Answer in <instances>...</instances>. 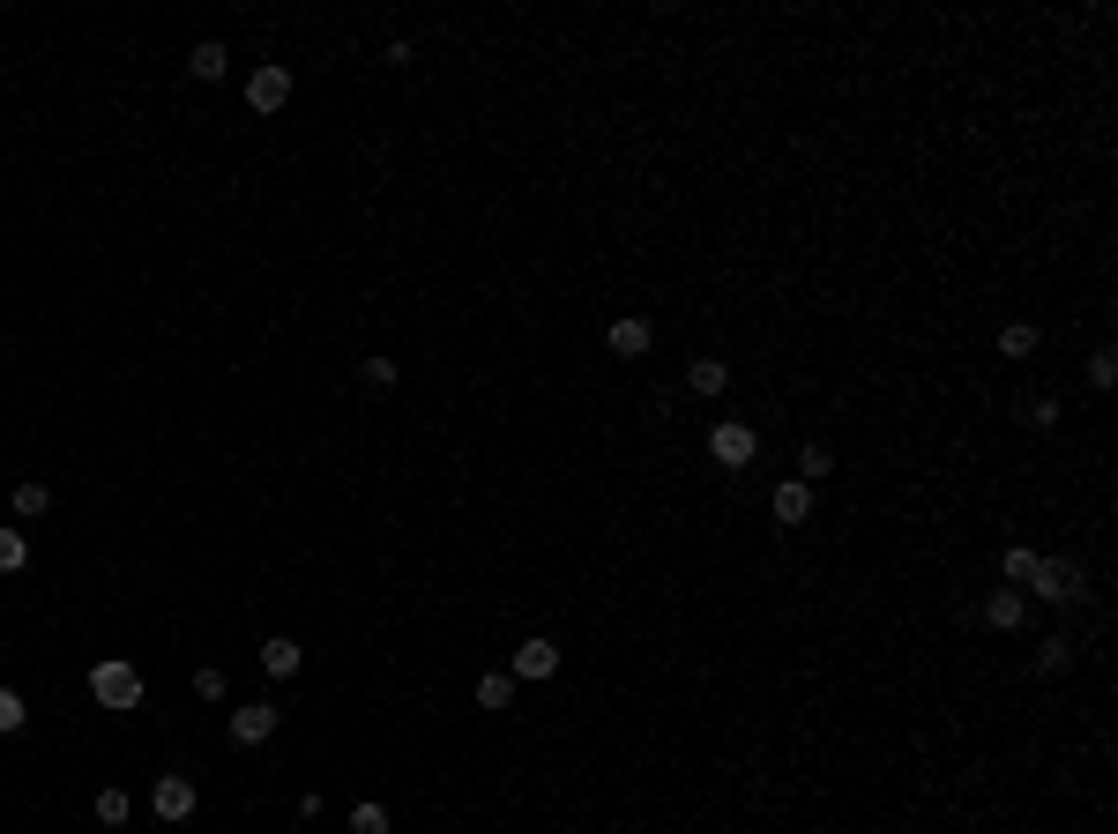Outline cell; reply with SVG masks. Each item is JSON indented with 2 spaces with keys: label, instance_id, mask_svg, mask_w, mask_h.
<instances>
[{
  "label": "cell",
  "instance_id": "cell-1",
  "mask_svg": "<svg viewBox=\"0 0 1118 834\" xmlns=\"http://www.w3.org/2000/svg\"><path fill=\"white\" fill-rule=\"evenodd\" d=\"M90 701H98V708H112V715L142 708V671H135V663H120V656H105L98 671H90Z\"/></svg>",
  "mask_w": 1118,
  "mask_h": 834
},
{
  "label": "cell",
  "instance_id": "cell-2",
  "mask_svg": "<svg viewBox=\"0 0 1118 834\" xmlns=\"http://www.w3.org/2000/svg\"><path fill=\"white\" fill-rule=\"evenodd\" d=\"M1081 566L1074 559H1037V574H1029V596H1043V604H1081Z\"/></svg>",
  "mask_w": 1118,
  "mask_h": 834
},
{
  "label": "cell",
  "instance_id": "cell-3",
  "mask_svg": "<svg viewBox=\"0 0 1118 834\" xmlns=\"http://www.w3.org/2000/svg\"><path fill=\"white\" fill-rule=\"evenodd\" d=\"M149 805H157V820H165V827H187V820H195V783H187V775H157Z\"/></svg>",
  "mask_w": 1118,
  "mask_h": 834
},
{
  "label": "cell",
  "instance_id": "cell-4",
  "mask_svg": "<svg viewBox=\"0 0 1118 834\" xmlns=\"http://www.w3.org/2000/svg\"><path fill=\"white\" fill-rule=\"evenodd\" d=\"M247 105H254V112H284V105H291V68H276V60H269V68H254L247 75Z\"/></svg>",
  "mask_w": 1118,
  "mask_h": 834
},
{
  "label": "cell",
  "instance_id": "cell-5",
  "mask_svg": "<svg viewBox=\"0 0 1118 834\" xmlns=\"http://www.w3.org/2000/svg\"><path fill=\"white\" fill-rule=\"evenodd\" d=\"M753 447H761V440H753V425H731V417L709 433V455H716L723 469H745V463H753Z\"/></svg>",
  "mask_w": 1118,
  "mask_h": 834
},
{
  "label": "cell",
  "instance_id": "cell-6",
  "mask_svg": "<svg viewBox=\"0 0 1118 834\" xmlns=\"http://www.w3.org/2000/svg\"><path fill=\"white\" fill-rule=\"evenodd\" d=\"M276 723H284V715H276L269 701H247V708L231 715V745H269V737H276Z\"/></svg>",
  "mask_w": 1118,
  "mask_h": 834
},
{
  "label": "cell",
  "instance_id": "cell-7",
  "mask_svg": "<svg viewBox=\"0 0 1118 834\" xmlns=\"http://www.w3.org/2000/svg\"><path fill=\"white\" fill-rule=\"evenodd\" d=\"M552 671H560V648L537 634V641H522V648H515V671H507V678H552Z\"/></svg>",
  "mask_w": 1118,
  "mask_h": 834
},
{
  "label": "cell",
  "instance_id": "cell-8",
  "mask_svg": "<svg viewBox=\"0 0 1118 834\" xmlns=\"http://www.w3.org/2000/svg\"><path fill=\"white\" fill-rule=\"evenodd\" d=\"M187 75H195V82H224V75H231V52H224L217 38H201V46L187 52Z\"/></svg>",
  "mask_w": 1118,
  "mask_h": 834
},
{
  "label": "cell",
  "instance_id": "cell-9",
  "mask_svg": "<svg viewBox=\"0 0 1118 834\" xmlns=\"http://www.w3.org/2000/svg\"><path fill=\"white\" fill-rule=\"evenodd\" d=\"M604 344H612V358H642V350L656 344V336H649V320H634V314H626V320H612V336H604Z\"/></svg>",
  "mask_w": 1118,
  "mask_h": 834
},
{
  "label": "cell",
  "instance_id": "cell-10",
  "mask_svg": "<svg viewBox=\"0 0 1118 834\" xmlns=\"http://www.w3.org/2000/svg\"><path fill=\"white\" fill-rule=\"evenodd\" d=\"M805 515H813V485H798V477H783V485H775V522H791V529H798Z\"/></svg>",
  "mask_w": 1118,
  "mask_h": 834
},
{
  "label": "cell",
  "instance_id": "cell-11",
  "mask_svg": "<svg viewBox=\"0 0 1118 834\" xmlns=\"http://www.w3.org/2000/svg\"><path fill=\"white\" fill-rule=\"evenodd\" d=\"M261 671H269V678H298V641L291 634H269V641H261Z\"/></svg>",
  "mask_w": 1118,
  "mask_h": 834
},
{
  "label": "cell",
  "instance_id": "cell-12",
  "mask_svg": "<svg viewBox=\"0 0 1118 834\" xmlns=\"http://www.w3.org/2000/svg\"><path fill=\"white\" fill-rule=\"evenodd\" d=\"M1021 612H1029V596H1021V589H999L992 604H985V626H999V634H1015V626H1021Z\"/></svg>",
  "mask_w": 1118,
  "mask_h": 834
},
{
  "label": "cell",
  "instance_id": "cell-13",
  "mask_svg": "<svg viewBox=\"0 0 1118 834\" xmlns=\"http://www.w3.org/2000/svg\"><path fill=\"white\" fill-rule=\"evenodd\" d=\"M1037 559H1043V552H1029V544H1007V552H999V574H1007V589H1029Z\"/></svg>",
  "mask_w": 1118,
  "mask_h": 834
},
{
  "label": "cell",
  "instance_id": "cell-14",
  "mask_svg": "<svg viewBox=\"0 0 1118 834\" xmlns=\"http://www.w3.org/2000/svg\"><path fill=\"white\" fill-rule=\"evenodd\" d=\"M686 388H694V395H723V388H731V366H723V358H694V366H686Z\"/></svg>",
  "mask_w": 1118,
  "mask_h": 834
},
{
  "label": "cell",
  "instance_id": "cell-15",
  "mask_svg": "<svg viewBox=\"0 0 1118 834\" xmlns=\"http://www.w3.org/2000/svg\"><path fill=\"white\" fill-rule=\"evenodd\" d=\"M507 701H515V678H507V671H485V678H477V708L499 715Z\"/></svg>",
  "mask_w": 1118,
  "mask_h": 834
},
{
  "label": "cell",
  "instance_id": "cell-16",
  "mask_svg": "<svg viewBox=\"0 0 1118 834\" xmlns=\"http://www.w3.org/2000/svg\"><path fill=\"white\" fill-rule=\"evenodd\" d=\"M1029 350H1037V328H1029V320H1007V328H999V358H1029Z\"/></svg>",
  "mask_w": 1118,
  "mask_h": 834
},
{
  "label": "cell",
  "instance_id": "cell-17",
  "mask_svg": "<svg viewBox=\"0 0 1118 834\" xmlns=\"http://www.w3.org/2000/svg\"><path fill=\"white\" fill-rule=\"evenodd\" d=\"M828 469H835L828 440H805V455H798V485H813V477H828Z\"/></svg>",
  "mask_w": 1118,
  "mask_h": 834
},
{
  "label": "cell",
  "instance_id": "cell-18",
  "mask_svg": "<svg viewBox=\"0 0 1118 834\" xmlns=\"http://www.w3.org/2000/svg\"><path fill=\"white\" fill-rule=\"evenodd\" d=\"M388 827H396L388 805H373V797H366V805H350V834H388Z\"/></svg>",
  "mask_w": 1118,
  "mask_h": 834
},
{
  "label": "cell",
  "instance_id": "cell-19",
  "mask_svg": "<svg viewBox=\"0 0 1118 834\" xmlns=\"http://www.w3.org/2000/svg\"><path fill=\"white\" fill-rule=\"evenodd\" d=\"M23 723H30L23 693H16V686H0V737H16V731H23Z\"/></svg>",
  "mask_w": 1118,
  "mask_h": 834
},
{
  "label": "cell",
  "instance_id": "cell-20",
  "mask_svg": "<svg viewBox=\"0 0 1118 834\" xmlns=\"http://www.w3.org/2000/svg\"><path fill=\"white\" fill-rule=\"evenodd\" d=\"M1067 663H1074V641H1067V634H1051V641L1037 648V671H1051V678H1059Z\"/></svg>",
  "mask_w": 1118,
  "mask_h": 834
},
{
  "label": "cell",
  "instance_id": "cell-21",
  "mask_svg": "<svg viewBox=\"0 0 1118 834\" xmlns=\"http://www.w3.org/2000/svg\"><path fill=\"white\" fill-rule=\"evenodd\" d=\"M46 507H52V485H38V477H30V485H16V515H46Z\"/></svg>",
  "mask_w": 1118,
  "mask_h": 834
},
{
  "label": "cell",
  "instance_id": "cell-22",
  "mask_svg": "<svg viewBox=\"0 0 1118 834\" xmlns=\"http://www.w3.org/2000/svg\"><path fill=\"white\" fill-rule=\"evenodd\" d=\"M23 566H30V544L16 529H0V574H23Z\"/></svg>",
  "mask_w": 1118,
  "mask_h": 834
},
{
  "label": "cell",
  "instance_id": "cell-23",
  "mask_svg": "<svg viewBox=\"0 0 1118 834\" xmlns=\"http://www.w3.org/2000/svg\"><path fill=\"white\" fill-rule=\"evenodd\" d=\"M127 812H135V805H127V790H98V820H105V827H127Z\"/></svg>",
  "mask_w": 1118,
  "mask_h": 834
},
{
  "label": "cell",
  "instance_id": "cell-24",
  "mask_svg": "<svg viewBox=\"0 0 1118 834\" xmlns=\"http://www.w3.org/2000/svg\"><path fill=\"white\" fill-rule=\"evenodd\" d=\"M1089 380H1096V388H1111V380H1118V350H1111V344L1089 358Z\"/></svg>",
  "mask_w": 1118,
  "mask_h": 834
},
{
  "label": "cell",
  "instance_id": "cell-25",
  "mask_svg": "<svg viewBox=\"0 0 1118 834\" xmlns=\"http://www.w3.org/2000/svg\"><path fill=\"white\" fill-rule=\"evenodd\" d=\"M1021 417H1029L1037 433H1051V425H1059V403H1051V395H1037V403H1029V410H1021Z\"/></svg>",
  "mask_w": 1118,
  "mask_h": 834
},
{
  "label": "cell",
  "instance_id": "cell-26",
  "mask_svg": "<svg viewBox=\"0 0 1118 834\" xmlns=\"http://www.w3.org/2000/svg\"><path fill=\"white\" fill-rule=\"evenodd\" d=\"M195 693H201V701H224V671H217V663H201V671H195Z\"/></svg>",
  "mask_w": 1118,
  "mask_h": 834
},
{
  "label": "cell",
  "instance_id": "cell-27",
  "mask_svg": "<svg viewBox=\"0 0 1118 834\" xmlns=\"http://www.w3.org/2000/svg\"><path fill=\"white\" fill-rule=\"evenodd\" d=\"M358 373H366L373 388H396V358H366V366H358Z\"/></svg>",
  "mask_w": 1118,
  "mask_h": 834
}]
</instances>
